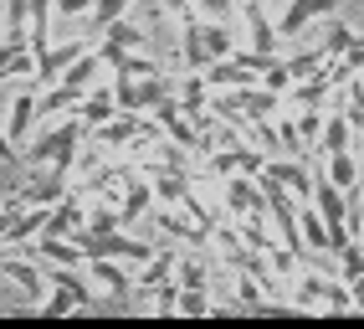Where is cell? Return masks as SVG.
Returning a JSON list of instances; mask_svg holds the SVG:
<instances>
[{
	"mask_svg": "<svg viewBox=\"0 0 364 329\" xmlns=\"http://www.w3.org/2000/svg\"><path fill=\"white\" fill-rule=\"evenodd\" d=\"M338 278H344V283H364V247H359V237L338 252Z\"/></svg>",
	"mask_w": 364,
	"mask_h": 329,
	"instance_id": "obj_25",
	"label": "cell"
},
{
	"mask_svg": "<svg viewBox=\"0 0 364 329\" xmlns=\"http://www.w3.org/2000/svg\"><path fill=\"white\" fill-rule=\"evenodd\" d=\"M144 298H149L154 314H180V283H175V278H169V283H159L154 293H144Z\"/></svg>",
	"mask_w": 364,
	"mask_h": 329,
	"instance_id": "obj_26",
	"label": "cell"
},
{
	"mask_svg": "<svg viewBox=\"0 0 364 329\" xmlns=\"http://www.w3.org/2000/svg\"><path fill=\"white\" fill-rule=\"evenodd\" d=\"M11 216H16V211L0 201V247H6V237H11Z\"/></svg>",
	"mask_w": 364,
	"mask_h": 329,
	"instance_id": "obj_33",
	"label": "cell"
},
{
	"mask_svg": "<svg viewBox=\"0 0 364 329\" xmlns=\"http://www.w3.org/2000/svg\"><path fill=\"white\" fill-rule=\"evenodd\" d=\"M82 139H87V124L77 119V113H67V119H57L52 129L36 139V145H26V164H57V170H67V175H72Z\"/></svg>",
	"mask_w": 364,
	"mask_h": 329,
	"instance_id": "obj_1",
	"label": "cell"
},
{
	"mask_svg": "<svg viewBox=\"0 0 364 329\" xmlns=\"http://www.w3.org/2000/svg\"><path fill=\"white\" fill-rule=\"evenodd\" d=\"M200 78H205L215 93H231V88H252V83H262V78H257V73H252V67L241 62V57H215Z\"/></svg>",
	"mask_w": 364,
	"mask_h": 329,
	"instance_id": "obj_9",
	"label": "cell"
},
{
	"mask_svg": "<svg viewBox=\"0 0 364 329\" xmlns=\"http://www.w3.org/2000/svg\"><path fill=\"white\" fill-rule=\"evenodd\" d=\"M338 11V0H287V11L277 16V36H298L303 26H313V21H323Z\"/></svg>",
	"mask_w": 364,
	"mask_h": 329,
	"instance_id": "obj_5",
	"label": "cell"
},
{
	"mask_svg": "<svg viewBox=\"0 0 364 329\" xmlns=\"http://www.w3.org/2000/svg\"><path fill=\"white\" fill-rule=\"evenodd\" d=\"M0 314H6V298H0Z\"/></svg>",
	"mask_w": 364,
	"mask_h": 329,
	"instance_id": "obj_35",
	"label": "cell"
},
{
	"mask_svg": "<svg viewBox=\"0 0 364 329\" xmlns=\"http://www.w3.org/2000/svg\"><path fill=\"white\" fill-rule=\"evenodd\" d=\"M82 52H87V41H62V46H46V52H36V83H41V88H52V83L67 73V67L82 57Z\"/></svg>",
	"mask_w": 364,
	"mask_h": 329,
	"instance_id": "obj_8",
	"label": "cell"
},
{
	"mask_svg": "<svg viewBox=\"0 0 364 329\" xmlns=\"http://www.w3.org/2000/svg\"><path fill=\"white\" fill-rule=\"evenodd\" d=\"M298 78L293 73H287V57H277L272 67H267V73H262V88H272V93H282V98H287V88H293Z\"/></svg>",
	"mask_w": 364,
	"mask_h": 329,
	"instance_id": "obj_30",
	"label": "cell"
},
{
	"mask_svg": "<svg viewBox=\"0 0 364 329\" xmlns=\"http://www.w3.org/2000/svg\"><path fill=\"white\" fill-rule=\"evenodd\" d=\"M62 196H67V170H57V164H36V170L6 196V206L11 211H21V206H57Z\"/></svg>",
	"mask_w": 364,
	"mask_h": 329,
	"instance_id": "obj_2",
	"label": "cell"
},
{
	"mask_svg": "<svg viewBox=\"0 0 364 329\" xmlns=\"http://www.w3.org/2000/svg\"><path fill=\"white\" fill-rule=\"evenodd\" d=\"M298 226H303V247L308 252H328V221H323V211L313 201L298 206Z\"/></svg>",
	"mask_w": 364,
	"mask_h": 329,
	"instance_id": "obj_17",
	"label": "cell"
},
{
	"mask_svg": "<svg viewBox=\"0 0 364 329\" xmlns=\"http://www.w3.org/2000/svg\"><path fill=\"white\" fill-rule=\"evenodd\" d=\"M175 283L180 288H205L210 283V268L200 263V257H180V263H175Z\"/></svg>",
	"mask_w": 364,
	"mask_h": 329,
	"instance_id": "obj_24",
	"label": "cell"
},
{
	"mask_svg": "<svg viewBox=\"0 0 364 329\" xmlns=\"http://www.w3.org/2000/svg\"><path fill=\"white\" fill-rule=\"evenodd\" d=\"M349 139H354V124H349V113H328V119H323V134H318V155L349 150Z\"/></svg>",
	"mask_w": 364,
	"mask_h": 329,
	"instance_id": "obj_20",
	"label": "cell"
},
{
	"mask_svg": "<svg viewBox=\"0 0 364 329\" xmlns=\"http://www.w3.org/2000/svg\"><path fill=\"white\" fill-rule=\"evenodd\" d=\"M113 113H118V93H113V88H87V93H82V103H77V119H82L87 129L108 124Z\"/></svg>",
	"mask_w": 364,
	"mask_h": 329,
	"instance_id": "obj_12",
	"label": "cell"
},
{
	"mask_svg": "<svg viewBox=\"0 0 364 329\" xmlns=\"http://www.w3.org/2000/svg\"><path fill=\"white\" fill-rule=\"evenodd\" d=\"M313 206L323 211V221L328 226H349V211H344V191H338L333 180L318 175V185H313Z\"/></svg>",
	"mask_w": 364,
	"mask_h": 329,
	"instance_id": "obj_16",
	"label": "cell"
},
{
	"mask_svg": "<svg viewBox=\"0 0 364 329\" xmlns=\"http://www.w3.org/2000/svg\"><path fill=\"white\" fill-rule=\"evenodd\" d=\"M87 278L103 293H113V298H129L134 293V273H129V263H118V257H87Z\"/></svg>",
	"mask_w": 364,
	"mask_h": 329,
	"instance_id": "obj_6",
	"label": "cell"
},
{
	"mask_svg": "<svg viewBox=\"0 0 364 329\" xmlns=\"http://www.w3.org/2000/svg\"><path fill=\"white\" fill-rule=\"evenodd\" d=\"M267 175L282 180L287 191H293L298 201H313V185H318V175H313V164H303L298 155H272L267 160Z\"/></svg>",
	"mask_w": 364,
	"mask_h": 329,
	"instance_id": "obj_4",
	"label": "cell"
},
{
	"mask_svg": "<svg viewBox=\"0 0 364 329\" xmlns=\"http://www.w3.org/2000/svg\"><path fill=\"white\" fill-rule=\"evenodd\" d=\"M175 263H180V257L169 252V247H159L149 263H139V273H134V293L144 298V293H154L159 283H169V278H175Z\"/></svg>",
	"mask_w": 364,
	"mask_h": 329,
	"instance_id": "obj_10",
	"label": "cell"
},
{
	"mask_svg": "<svg viewBox=\"0 0 364 329\" xmlns=\"http://www.w3.org/2000/svg\"><path fill=\"white\" fill-rule=\"evenodd\" d=\"M349 226H354V231H364V191H359V206L349 211Z\"/></svg>",
	"mask_w": 364,
	"mask_h": 329,
	"instance_id": "obj_34",
	"label": "cell"
},
{
	"mask_svg": "<svg viewBox=\"0 0 364 329\" xmlns=\"http://www.w3.org/2000/svg\"><path fill=\"white\" fill-rule=\"evenodd\" d=\"M154 73H164V67L154 57H144V52H124V62L113 67V78H154Z\"/></svg>",
	"mask_w": 364,
	"mask_h": 329,
	"instance_id": "obj_23",
	"label": "cell"
},
{
	"mask_svg": "<svg viewBox=\"0 0 364 329\" xmlns=\"http://www.w3.org/2000/svg\"><path fill=\"white\" fill-rule=\"evenodd\" d=\"M0 273H6V283H16V293L26 298L31 309H36L41 298H46V288H52V283H46V268L36 263L31 252H26V257H16V252H0Z\"/></svg>",
	"mask_w": 364,
	"mask_h": 329,
	"instance_id": "obj_3",
	"label": "cell"
},
{
	"mask_svg": "<svg viewBox=\"0 0 364 329\" xmlns=\"http://www.w3.org/2000/svg\"><path fill=\"white\" fill-rule=\"evenodd\" d=\"M241 21H247V46H252V52H267V57H277V21H267L262 16V0H241Z\"/></svg>",
	"mask_w": 364,
	"mask_h": 329,
	"instance_id": "obj_7",
	"label": "cell"
},
{
	"mask_svg": "<svg viewBox=\"0 0 364 329\" xmlns=\"http://www.w3.org/2000/svg\"><path fill=\"white\" fill-rule=\"evenodd\" d=\"M200 36H205V52H210V62L236 52V36H231V26H226V21H200Z\"/></svg>",
	"mask_w": 364,
	"mask_h": 329,
	"instance_id": "obj_21",
	"label": "cell"
},
{
	"mask_svg": "<svg viewBox=\"0 0 364 329\" xmlns=\"http://www.w3.org/2000/svg\"><path fill=\"white\" fill-rule=\"evenodd\" d=\"M98 73H103V57H98V52H82V57L72 62V67H67V73H62L57 83H67V88H77V93H87L92 83H98Z\"/></svg>",
	"mask_w": 364,
	"mask_h": 329,
	"instance_id": "obj_19",
	"label": "cell"
},
{
	"mask_svg": "<svg viewBox=\"0 0 364 329\" xmlns=\"http://www.w3.org/2000/svg\"><path fill=\"white\" fill-rule=\"evenodd\" d=\"M323 180H333L338 185V191H354V185H359V160L349 155V150H333V155H323V170H318Z\"/></svg>",
	"mask_w": 364,
	"mask_h": 329,
	"instance_id": "obj_15",
	"label": "cell"
},
{
	"mask_svg": "<svg viewBox=\"0 0 364 329\" xmlns=\"http://www.w3.org/2000/svg\"><path fill=\"white\" fill-rule=\"evenodd\" d=\"M190 6H196L205 21H226V16L236 11V0H190Z\"/></svg>",
	"mask_w": 364,
	"mask_h": 329,
	"instance_id": "obj_31",
	"label": "cell"
},
{
	"mask_svg": "<svg viewBox=\"0 0 364 329\" xmlns=\"http://www.w3.org/2000/svg\"><path fill=\"white\" fill-rule=\"evenodd\" d=\"M180 314H190V319L215 314V298H210L205 288H180Z\"/></svg>",
	"mask_w": 364,
	"mask_h": 329,
	"instance_id": "obj_28",
	"label": "cell"
},
{
	"mask_svg": "<svg viewBox=\"0 0 364 329\" xmlns=\"http://www.w3.org/2000/svg\"><path fill=\"white\" fill-rule=\"evenodd\" d=\"M21 160V145L11 139V129H6V119H0V164H16Z\"/></svg>",
	"mask_w": 364,
	"mask_h": 329,
	"instance_id": "obj_32",
	"label": "cell"
},
{
	"mask_svg": "<svg viewBox=\"0 0 364 329\" xmlns=\"http://www.w3.org/2000/svg\"><path fill=\"white\" fill-rule=\"evenodd\" d=\"M0 11H6V0H0Z\"/></svg>",
	"mask_w": 364,
	"mask_h": 329,
	"instance_id": "obj_36",
	"label": "cell"
},
{
	"mask_svg": "<svg viewBox=\"0 0 364 329\" xmlns=\"http://www.w3.org/2000/svg\"><path fill=\"white\" fill-rule=\"evenodd\" d=\"M103 41H113V46H124V52H144V31L134 26V21H124V16H118L113 26H103Z\"/></svg>",
	"mask_w": 364,
	"mask_h": 329,
	"instance_id": "obj_22",
	"label": "cell"
},
{
	"mask_svg": "<svg viewBox=\"0 0 364 329\" xmlns=\"http://www.w3.org/2000/svg\"><path fill=\"white\" fill-rule=\"evenodd\" d=\"M46 216H52V206H21L16 216H11V237H6V247H26V242H36L41 231H46Z\"/></svg>",
	"mask_w": 364,
	"mask_h": 329,
	"instance_id": "obj_11",
	"label": "cell"
},
{
	"mask_svg": "<svg viewBox=\"0 0 364 329\" xmlns=\"http://www.w3.org/2000/svg\"><path fill=\"white\" fill-rule=\"evenodd\" d=\"M154 201H159V196H154V180H139V175H134L129 191H124V201H118V211H124V226L139 221V216H149Z\"/></svg>",
	"mask_w": 364,
	"mask_h": 329,
	"instance_id": "obj_14",
	"label": "cell"
},
{
	"mask_svg": "<svg viewBox=\"0 0 364 329\" xmlns=\"http://www.w3.org/2000/svg\"><path fill=\"white\" fill-rule=\"evenodd\" d=\"M154 221H159V231H169V237H180V242H190V247H205L210 242V226H200L196 216H175V211H154Z\"/></svg>",
	"mask_w": 364,
	"mask_h": 329,
	"instance_id": "obj_13",
	"label": "cell"
},
{
	"mask_svg": "<svg viewBox=\"0 0 364 329\" xmlns=\"http://www.w3.org/2000/svg\"><path fill=\"white\" fill-rule=\"evenodd\" d=\"M323 119H328V113H318V108H303V119H298V134H303V155H308V150H318Z\"/></svg>",
	"mask_w": 364,
	"mask_h": 329,
	"instance_id": "obj_29",
	"label": "cell"
},
{
	"mask_svg": "<svg viewBox=\"0 0 364 329\" xmlns=\"http://www.w3.org/2000/svg\"><path fill=\"white\" fill-rule=\"evenodd\" d=\"M77 103H82V93L67 83L41 88V119H67V113H77Z\"/></svg>",
	"mask_w": 364,
	"mask_h": 329,
	"instance_id": "obj_18",
	"label": "cell"
},
{
	"mask_svg": "<svg viewBox=\"0 0 364 329\" xmlns=\"http://www.w3.org/2000/svg\"><path fill=\"white\" fill-rule=\"evenodd\" d=\"M129 6H134V0H92V31L103 36V26H113V21L124 16Z\"/></svg>",
	"mask_w": 364,
	"mask_h": 329,
	"instance_id": "obj_27",
	"label": "cell"
}]
</instances>
